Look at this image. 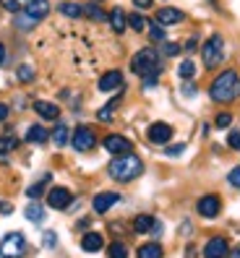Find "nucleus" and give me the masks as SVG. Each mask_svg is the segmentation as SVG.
<instances>
[{
  "instance_id": "1",
  "label": "nucleus",
  "mask_w": 240,
  "mask_h": 258,
  "mask_svg": "<svg viewBox=\"0 0 240 258\" xmlns=\"http://www.w3.org/2000/svg\"><path fill=\"white\" fill-rule=\"evenodd\" d=\"M209 97H212L214 102H219V104L235 102L240 97V76H237V71H232V68L222 71L212 81V86H209Z\"/></svg>"
},
{
  "instance_id": "2",
  "label": "nucleus",
  "mask_w": 240,
  "mask_h": 258,
  "mask_svg": "<svg viewBox=\"0 0 240 258\" xmlns=\"http://www.w3.org/2000/svg\"><path fill=\"white\" fill-rule=\"evenodd\" d=\"M144 172V162L136 157V154H117L112 162H110V175L112 180H117V183H131L133 177H139Z\"/></svg>"
},
{
  "instance_id": "3",
  "label": "nucleus",
  "mask_w": 240,
  "mask_h": 258,
  "mask_svg": "<svg viewBox=\"0 0 240 258\" xmlns=\"http://www.w3.org/2000/svg\"><path fill=\"white\" fill-rule=\"evenodd\" d=\"M131 71L139 73V76H159V55L152 50V47H144L133 55L131 60Z\"/></svg>"
},
{
  "instance_id": "4",
  "label": "nucleus",
  "mask_w": 240,
  "mask_h": 258,
  "mask_svg": "<svg viewBox=\"0 0 240 258\" xmlns=\"http://www.w3.org/2000/svg\"><path fill=\"white\" fill-rule=\"evenodd\" d=\"M201 57H204V66L206 68H217L222 60H224V39L219 34L209 37L206 44L201 47Z\"/></svg>"
},
{
  "instance_id": "5",
  "label": "nucleus",
  "mask_w": 240,
  "mask_h": 258,
  "mask_svg": "<svg viewBox=\"0 0 240 258\" xmlns=\"http://www.w3.org/2000/svg\"><path fill=\"white\" fill-rule=\"evenodd\" d=\"M26 253V237L21 232H8L0 240V258H21Z\"/></svg>"
},
{
  "instance_id": "6",
  "label": "nucleus",
  "mask_w": 240,
  "mask_h": 258,
  "mask_svg": "<svg viewBox=\"0 0 240 258\" xmlns=\"http://www.w3.org/2000/svg\"><path fill=\"white\" fill-rule=\"evenodd\" d=\"M94 144H97V136H94V131L89 125H79L76 131H73V136H71V146L76 151H89Z\"/></svg>"
},
{
  "instance_id": "7",
  "label": "nucleus",
  "mask_w": 240,
  "mask_h": 258,
  "mask_svg": "<svg viewBox=\"0 0 240 258\" xmlns=\"http://www.w3.org/2000/svg\"><path fill=\"white\" fill-rule=\"evenodd\" d=\"M104 149H107L112 157H117V154H128V151H131V141L126 139V136L110 133L107 139H104Z\"/></svg>"
},
{
  "instance_id": "8",
  "label": "nucleus",
  "mask_w": 240,
  "mask_h": 258,
  "mask_svg": "<svg viewBox=\"0 0 240 258\" xmlns=\"http://www.w3.org/2000/svg\"><path fill=\"white\" fill-rule=\"evenodd\" d=\"M230 248H227V240L224 237H212L204 245V258H227Z\"/></svg>"
},
{
  "instance_id": "9",
  "label": "nucleus",
  "mask_w": 240,
  "mask_h": 258,
  "mask_svg": "<svg viewBox=\"0 0 240 258\" xmlns=\"http://www.w3.org/2000/svg\"><path fill=\"white\" fill-rule=\"evenodd\" d=\"M146 136H149V141H152V144H159L162 146V144H167L172 139V128L167 123H154V125H149Z\"/></svg>"
},
{
  "instance_id": "10",
  "label": "nucleus",
  "mask_w": 240,
  "mask_h": 258,
  "mask_svg": "<svg viewBox=\"0 0 240 258\" xmlns=\"http://www.w3.org/2000/svg\"><path fill=\"white\" fill-rule=\"evenodd\" d=\"M196 209H199V214H201V217H206V219L217 217V214H219V209H222L219 196H204V199H199Z\"/></svg>"
},
{
  "instance_id": "11",
  "label": "nucleus",
  "mask_w": 240,
  "mask_h": 258,
  "mask_svg": "<svg viewBox=\"0 0 240 258\" xmlns=\"http://www.w3.org/2000/svg\"><path fill=\"white\" fill-rule=\"evenodd\" d=\"M71 201H73V196H71L68 188H52V190L47 193V204H50L52 209H68Z\"/></svg>"
},
{
  "instance_id": "12",
  "label": "nucleus",
  "mask_w": 240,
  "mask_h": 258,
  "mask_svg": "<svg viewBox=\"0 0 240 258\" xmlns=\"http://www.w3.org/2000/svg\"><path fill=\"white\" fill-rule=\"evenodd\" d=\"M120 201V196L117 193H112V190H104V193H97L94 196V211H97V214H104V211H110L115 204Z\"/></svg>"
},
{
  "instance_id": "13",
  "label": "nucleus",
  "mask_w": 240,
  "mask_h": 258,
  "mask_svg": "<svg viewBox=\"0 0 240 258\" xmlns=\"http://www.w3.org/2000/svg\"><path fill=\"white\" fill-rule=\"evenodd\" d=\"M120 86H123V73L120 71H107L99 79V92H115Z\"/></svg>"
},
{
  "instance_id": "14",
  "label": "nucleus",
  "mask_w": 240,
  "mask_h": 258,
  "mask_svg": "<svg viewBox=\"0 0 240 258\" xmlns=\"http://www.w3.org/2000/svg\"><path fill=\"white\" fill-rule=\"evenodd\" d=\"M183 21V11L180 8H159L157 11V24H162V26H172V24H180Z\"/></svg>"
},
{
  "instance_id": "15",
  "label": "nucleus",
  "mask_w": 240,
  "mask_h": 258,
  "mask_svg": "<svg viewBox=\"0 0 240 258\" xmlns=\"http://www.w3.org/2000/svg\"><path fill=\"white\" fill-rule=\"evenodd\" d=\"M26 13L34 16L37 21H42L44 16H50V0H29L26 3Z\"/></svg>"
},
{
  "instance_id": "16",
  "label": "nucleus",
  "mask_w": 240,
  "mask_h": 258,
  "mask_svg": "<svg viewBox=\"0 0 240 258\" xmlns=\"http://www.w3.org/2000/svg\"><path fill=\"white\" fill-rule=\"evenodd\" d=\"M34 112L42 117V120H57L60 117V107L57 104H52V102H34Z\"/></svg>"
},
{
  "instance_id": "17",
  "label": "nucleus",
  "mask_w": 240,
  "mask_h": 258,
  "mask_svg": "<svg viewBox=\"0 0 240 258\" xmlns=\"http://www.w3.org/2000/svg\"><path fill=\"white\" fill-rule=\"evenodd\" d=\"M154 230H159L154 217H149V214H139L136 219H133V232L144 235V232H154Z\"/></svg>"
},
{
  "instance_id": "18",
  "label": "nucleus",
  "mask_w": 240,
  "mask_h": 258,
  "mask_svg": "<svg viewBox=\"0 0 240 258\" xmlns=\"http://www.w3.org/2000/svg\"><path fill=\"white\" fill-rule=\"evenodd\" d=\"M102 245H104V240H102L99 232H89V235H84V240H81V248H84L86 253H97V250H102Z\"/></svg>"
},
{
  "instance_id": "19",
  "label": "nucleus",
  "mask_w": 240,
  "mask_h": 258,
  "mask_svg": "<svg viewBox=\"0 0 240 258\" xmlns=\"http://www.w3.org/2000/svg\"><path fill=\"white\" fill-rule=\"evenodd\" d=\"M110 24H112V29L117 34H123L126 32V24H128V16L120 8H112V13H110Z\"/></svg>"
},
{
  "instance_id": "20",
  "label": "nucleus",
  "mask_w": 240,
  "mask_h": 258,
  "mask_svg": "<svg viewBox=\"0 0 240 258\" xmlns=\"http://www.w3.org/2000/svg\"><path fill=\"white\" fill-rule=\"evenodd\" d=\"M24 214H26L29 222H37V224H42L44 217H47V214H44V206H42V204H29Z\"/></svg>"
},
{
  "instance_id": "21",
  "label": "nucleus",
  "mask_w": 240,
  "mask_h": 258,
  "mask_svg": "<svg viewBox=\"0 0 240 258\" xmlns=\"http://www.w3.org/2000/svg\"><path fill=\"white\" fill-rule=\"evenodd\" d=\"M47 139H50V133L44 131L42 125H32L26 131V141H32V144H44Z\"/></svg>"
},
{
  "instance_id": "22",
  "label": "nucleus",
  "mask_w": 240,
  "mask_h": 258,
  "mask_svg": "<svg viewBox=\"0 0 240 258\" xmlns=\"http://www.w3.org/2000/svg\"><path fill=\"white\" fill-rule=\"evenodd\" d=\"M57 11H60V16H68V19H79V16H84V8H81L79 3H60Z\"/></svg>"
},
{
  "instance_id": "23",
  "label": "nucleus",
  "mask_w": 240,
  "mask_h": 258,
  "mask_svg": "<svg viewBox=\"0 0 240 258\" xmlns=\"http://www.w3.org/2000/svg\"><path fill=\"white\" fill-rule=\"evenodd\" d=\"M50 139H52L57 146H66V144H71V131H68L66 125H57V128L50 133Z\"/></svg>"
},
{
  "instance_id": "24",
  "label": "nucleus",
  "mask_w": 240,
  "mask_h": 258,
  "mask_svg": "<svg viewBox=\"0 0 240 258\" xmlns=\"http://www.w3.org/2000/svg\"><path fill=\"white\" fill-rule=\"evenodd\" d=\"M139 258H162V245L157 242H146L139 248Z\"/></svg>"
},
{
  "instance_id": "25",
  "label": "nucleus",
  "mask_w": 240,
  "mask_h": 258,
  "mask_svg": "<svg viewBox=\"0 0 240 258\" xmlns=\"http://www.w3.org/2000/svg\"><path fill=\"white\" fill-rule=\"evenodd\" d=\"M13 24H16V29H24V32H29V29H34L37 19H34V16H29V13L24 11V13H19V16L13 19Z\"/></svg>"
},
{
  "instance_id": "26",
  "label": "nucleus",
  "mask_w": 240,
  "mask_h": 258,
  "mask_svg": "<svg viewBox=\"0 0 240 258\" xmlns=\"http://www.w3.org/2000/svg\"><path fill=\"white\" fill-rule=\"evenodd\" d=\"M117 99H120V97H115V99H112V102L107 104V107L97 112V117L102 120V123H110V120H112V112H115V107H117Z\"/></svg>"
},
{
  "instance_id": "27",
  "label": "nucleus",
  "mask_w": 240,
  "mask_h": 258,
  "mask_svg": "<svg viewBox=\"0 0 240 258\" xmlns=\"http://www.w3.org/2000/svg\"><path fill=\"white\" fill-rule=\"evenodd\" d=\"M19 146V141L13 139V136H0V154H8V151H13Z\"/></svg>"
},
{
  "instance_id": "28",
  "label": "nucleus",
  "mask_w": 240,
  "mask_h": 258,
  "mask_svg": "<svg viewBox=\"0 0 240 258\" xmlns=\"http://www.w3.org/2000/svg\"><path fill=\"white\" fill-rule=\"evenodd\" d=\"M110 258H128V248L123 245V242H112L110 250H107Z\"/></svg>"
},
{
  "instance_id": "29",
  "label": "nucleus",
  "mask_w": 240,
  "mask_h": 258,
  "mask_svg": "<svg viewBox=\"0 0 240 258\" xmlns=\"http://www.w3.org/2000/svg\"><path fill=\"white\" fill-rule=\"evenodd\" d=\"M177 73H180V79H191V76L196 73V66H193V60H183V63H180V68H177Z\"/></svg>"
},
{
  "instance_id": "30",
  "label": "nucleus",
  "mask_w": 240,
  "mask_h": 258,
  "mask_svg": "<svg viewBox=\"0 0 240 258\" xmlns=\"http://www.w3.org/2000/svg\"><path fill=\"white\" fill-rule=\"evenodd\" d=\"M149 37H152V42H164V29H162V24H149Z\"/></svg>"
},
{
  "instance_id": "31",
  "label": "nucleus",
  "mask_w": 240,
  "mask_h": 258,
  "mask_svg": "<svg viewBox=\"0 0 240 258\" xmlns=\"http://www.w3.org/2000/svg\"><path fill=\"white\" fill-rule=\"evenodd\" d=\"M47 180H50V177H42L39 183H34L32 188H29V190H26V196H29V199H37V196H42V190L47 188Z\"/></svg>"
},
{
  "instance_id": "32",
  "label": "nucleus",
  "mask_w": 240,
  "mask_h": 258,
  "mask_svg": "<svg viewBox=\"0 0 240 258\" xmlns=\"http://www.w3.org/2000/svg\"><path fill=\"white\" fill-rule=\"evenodd\" d=\"M84 13H86L89 19H94V21H102V19H104V11H102L99 6H92V3L84 6Z\"/></svg>"
},
{
  "instance_id": "33",
  "label": "nucleus",
  "mask_w": 240,
  "mask_h": 258,
  "mask_svg": "<svg viewBox=\"0 0 240 258\" xmlns=\"http://www.w3.org/2000/svg\"><path fill=\"white\" fill-rule=\"evenodd\" d=\"M128 26L136 29V32H144V29H146V21H144V16H139V13H131V16H128Z\"/></svg>"
},
{
  "instance_id": "34",
  "label": "nucleus",
  "mask_w": 240,
  "mask_h": 258,
  "mask_svg": "<svg viewBox=\"0 0 240 258\" xmlns=\"http://www.w3.org/2000/svg\"><path fill=\"white\" fill-rule=\"evenodd\" d=\"M16 76H19V81H34V68L32 66H19Z\"/></svg>"
},
{
  "instance_id": "35",
  "label": "nucleus",
  "mask_w": 240,
  "mask_h": 258,
  "mask_svg": "<svg viewBox=\"0 0 240 258\" xmlns=\"http://www.w3.org/2000/svg\"><path fill=\"white\" fill-rule=\"evenodd\" d=\"M230 123H232V115H230V112H219V115L214 117V125H217V128H230Z\"/></svg>"
},
{
  "instance_id": "36",
  "label": "nucleus",
  "mask_w": 240,
  "mask_h": 258,
  "mask_svg": "<svg viewBox=\"0 0 240 258\" xmlns=\"http://www.w3.org/2000/svg\"><path fill=\"white\" fill-rule=\"evenodd\" d=\"M227 183H230L232 188H240V167H232V170H230V175H227Z\"/></svg>"
},
{
  "instance_id": "37",
  "label": "nucleus",
  "mask_w": 240,
  "mask_h": 258,
  "mask_svg": "<svg viewBox=\"0 0 240 258\" xmlns=\"http://www.w3.org/2000/svg\"><path fill=\"white\" fill-rule=\"evenodd\" d=\"M227 146L235 149V151H240V131H232V133L227 136Z\"/></svg>"
},
{
  "instance_id": "38",
  "label": "nucleus",
  "mask_w": 240,
  "mask_h": 258,
  "mask_svg": "<svg viewBox=\"0 0 240 258\" xmlns=\"http://www.w3.org/2000/svg\"><path fill=\"white\" fill-rule=\"evenodd\" d=\"M42 242H44V248H55L57 245V235L55 232H44L42 235Z\"/></svg>"
},
{
  "instance_id": "39",
  "label": "nucleus",
  "mask_w": 240,
  "mask_h": 258,
  "mask_svg": "<svg viewBox=\"0 0 240 258\" xmlns=\"http://www.w3.org/2000/svg\"><path fill=\"white\" fill-rule=\"evenodd\" d=\"M0 6H3L6 11H11V13H19V8H21L19 0H0Z\"/></svg>"
},
{
  "instance_id": "40",
  "label": "nucleus",
  "mask_w": 240,
  "mask_h": 258,
  "mask_svg": "<svg viewBox=\"0 0 240 258\" xmlns=\"http://www.w3.org/2000/svg\"><path fill=\"white\" fill-rule=\"evenodd\" d=\"M162 52H164V55H177V52H180V47H177V44H172V42H164Z\"/></svg>"
},
{
  "instance_id": "41",
  "label": "nucleus",
  "mask_w": 240,
  "mask_h": 258,
  "mask_svg": "<svg viewBox=\"0 0 240 258\" xmlns=\"http://www.w3.org/2000/svg\"><path fill=\"white\" fill-rule=\"evenodd\" d=\"M152 3H154V0H133V6H136V8H152Z\"/></svg>"
},
{
  "instance_id": "42",
  "label": "nucleus",
  "mask_w": 240,
  "mask_h": 258,
  "mask_svg": "<svg viewBox=\"0 0 240 258\" xmlns=\"http://www.w3.org/2000/svg\"><path fill=\"white\" fill-rule=\"evenodd\" d=\"M8 117V107H6V104H0V120H6Z\"/></svg>"
},
{
  "instance_id": "43",
  "label": "nucleus",
  "mask_w": 240,
  "mask_h": 258,
  "mask_svg": "<svg viewBox=\"0 0 240 258\" xmlns=\"http://www.w3.org/2000/svg\"><path fill=\"white\" fill-rule=\"evenodd\" d=\"M183 94H196V89H193L191 84H186V86H183Z\"/></svg>"
},
{
  "instance_id": "44",
  "label": "nucleus",
  "mask_w": 240,
  "mask_h": 258,
  "mask_svg": "<svg viewBox=\"0 0 240 258\" xmlns=\"http://www.w3.org/2000/svg\"><path fill=\"white\" fill-rule=\"evenodd\" d=\"M3 63H6V47L0 44V66H3Z\"/></svg>"
},
{
  "instance_id": "45",
  "label": "nucleus",
  "mask_w": 240,
  "mask_h": 258,
  "mask_svg": "<svg viewBox=\"0 0 240 258\" xmlns=\"http://www.w3.org/2000/svg\"><path fill=\"white\" fill-rule=\"evenodd\" d=\"M227 255H230V258H240V248H235V250H230Z\"/></svg>"
}]
</instances>
